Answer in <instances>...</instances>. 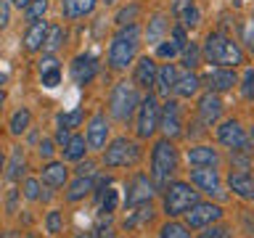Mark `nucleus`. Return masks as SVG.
Masks as SVG:
<instances>
[{"instance_id":"b1692460","label":"nucleus","mask_w":254,"mask_h":238,"mask_svg":"<svg viewBox=\"0 0 254 238\" xmlns=\"http://www.w3.org/2000/svg\"><path fill=\"white\" fill-rule=\"evenodd\" d=\"M95 8V0H61V11L66 19H79L87 16Z\"/></svg>"},{"instance_id":"dca6fc26","label":"nucleus","mask_w":254,"mask_h":238,"mask_svg":"<svg viewBox=\"0 0 254 238\" xmlns=\"http://www.w3.org/2000/svg\"><path fill=\"white\" fill-rule=\"evenodd\" d=\"M190 180H193L204 193H209V196L220 193V175L214 167H196V170L190 172Z\"/></svg>"},{"instance_id":"39448f33","label":"nucleus","mask_w":254,"mask_h":238,"mask_svg":"<svg viewBox=\"0 0 254 238\" xmlns=\"http://www.w3.org/2000/svg\"><path fill=\"white\" fill-rule=\"evenodd\" d=\"M196 201H198V193L188 185V182H172V185H164V212L170 214V217L186 214Z\"/></svg>"},{"instance_id":"4468645a","label":"nucleus","mask_w":254,"mask_h":238,"mask_svg":"<svg viewBox=\"0 0 254 238\" xmlns=\"http://www.w3.org/2000/svg\"><path fill=\"white\" fill-rule=\"evenodd\" d=\"M172 16L180 21L183 29L198 27V19H201V13H198V8H196L193 0H175V3H172Z\"/></svg>"},{"instance_id":"de8ad7c7","label":"nucleus","mask_w":254,"mask_h":238,"mask_svg":"<svg viewBox=\"0 0 254 238\" xmlns=\"http://www.w3.org/2000/svg\"><path fill=\"white\" fill-rule=\"evenodd\" d=\"M40 156H43V159H51L53 156V140H48V138H43V140H40Z\"/></svg>"},{"instance_id":"cd10ccee","label":"nucleus","mask_w":254,"mask_h":238,"mask_svg":"<svg viewBox=\"0 0 254 238\" xmlns=\"http://www.w3.org/2000/svg\"><path fill=\"white\" fill-rule=\"evenodd\" d=\"M90 190H95V180H93V175H87V178H77V180L69 185L66 198H69V201H82V198H85L87 193H90Z\"/></svg>"},{"instance_id":"bb28decb","label":"nucleus","mask_w":254,"mask_h":238,"mask_svg":"<svg viewBox=\"0 0 254 238\" xmlns=\"http://www.w3.org/2000/svg\"><path fill=\"white\" fill-rule=\"evenodd\" d=\"M64 40H66V32H64L61 24H48V29H45V40H43V51L45 53H56L59 48L64 45Z\"/></svg>"},{"instance_id":"c756f323","label":"nucleus","mask_w":254,"mask_h":238,"mask_svg":"<svg viewBox=\"0 0 254 238\" xmlns=\"http://www.w3.org/2000/svg\"><path fill=\"white\" fill-rule=\"evenodd\" d=\"M164 32H167V16L164 13H156L154 19L148 21V32H146L148 43L151 45H159V43H162V37H164Z\"/></svg>"},{"instance_id":"7c9ffc66","label":"nucleus","mask_w":254,"mask_h":238,"mask_svg":"<svg viewBox=\"0 0 254 238\" xmlns=\"http://www.w3.org/2000/svg\"><path fill=\"white\" fill-rule=\"evenodd\" d=\"M151 214H154V209H151V201H143V204H135V209L132 214L125 220V228H135V225H140V222H146L151 220Z\"/></svg>"},{"instance_id":"a19ab883","label":"nucleus","mask_w":254,"mask_h":238,"mask_svg":"<svg viewBox=\"0 0 254 238\" xmlns=\"http://www.w3.org/2000/svg\"><path fill=\"white\" fill-rule=\"evenodd\" d=\"M183 51H186V66H188V69H193L196 63H198V56H201V53H198V48L190 43V45L183 48Z\"/></svg>"},{"instance_id":"4be33fe9","label":"nucleus","mask_w":254,"mask_h":238,"mask_svg":"<svg viewBox=\"0 0 254 238\" xmlns=\"http://www.w3.org/2000/svg\"><path fill=\"white\" fill-rule=\"evenodd\" d=\"M228 185L233 193H238L241 198H254V182H252V175L249 172H236V175H230V180H228Z\"/></svg>"},{"instance_id":"aec40b11","label":"nucleus","mask_w":254,"mask_h":238,"mask_svg":"<svg viewBox=\"0 0 254 238\" xmlns=\"http://www.w3.org/2000/svg\"><path fill=\"white\" fill-rule=\"evenodd\" d=\"M188 162L193 167H217L220 156L212 146H196V148L188 151Z\"/></svg>"},{"instance_id":"f8f14e48","label":"nucleus","mask_w":254,"mask_h":238,"mask_svg":"<svg viewBox=\"0 0 254 238\" xmlns=\"http://www.w3.org/2000/svg\"><path fill=\"white\" fill-rule=\"evenodd\" d=\"M95 74H98V61H95V56L82 53L71 61V79H74L77 85H90L95 79Z\"/></svg>"},{"instance_id":"3c124183","label":"nucleus","mask_w":254,"mask_h":238,"mask_svg":"<svg viewBox=\"0 0 254 238\" xmlns=\"http://www.w3.org/2000/svg\"><path fill=\"white\" fill-rule=\"evenodd\" d=\"M8 209H16V190H11V196H8Z\"/></svg>"},{"instance_id":"20e7f679","label":"nucleus","mask_w":254,"mask_h":238,"mask_svg":"<svg viewBox=\"0 0 254 238\" xmlns=\"http://www.w3.org/2000/svg\"><path fill=\"white\" fill-rule=\"evenodd\" d=\"M138 103H140L138 87L132 82H117L114 90H111V98H109V111L114 119H119V122H127V119L135 114Z\"/></svg>"},{"instance_id":"bf43d9fd","label":"nucleus","mask_w":254,"mask_h":238,"mask_svg":"<svg viewBox=\"0 0 254 238\" xmlns=\"http://www.w3.org/2000/svg\"><path fill=\"white\" fill-rule=\"evenodd\" d=\"M27 238H35V236H27Z\"/></svg>"},{"instance_id":"5701e85b","label":"nucleus","mask_w":254,"mask_h":238,"mask_svg":"<svg viewBox=\"0 0 254 238\" xmlns=\"http://www.w3.org/2000/svg\"><path fill=\"white\" fill-rule=\"evenodd\" d=\"M198 87H201V79H198L193 71H188V74H183L175 79V85H172V90L180 95V98H190V95H196L198 93Z\"/></svg>"},{"instance_id":"79ce46f5","label":"nucleus","mask_w":254,"mask_h":238,"mask_svg":"<svg viewBox=\"0 0 254 238\" xmlns=\"http://www.w3.org/2000/svg\"><path fill=\"white\" fill-rule=\"evenodd\" d=\"M156 53H159V59H172V56H178V45L170 40L164 45H156Z\"/></svg>"},{"instance_id":"603ef678","label":"nucleus","mask_w":254,"mask_h":238,"mask_svg":"<svg viewBox=\"0 0 254 238\" xmlns=\"http://www.w3.org/2000/svg\"><path fill=\"white\" fill-rule=\"evenodd\" d=\"M11 3H13L16 8H24V5H27V3H29V0H11Z\"/></svg>"},{"instance_id":"49530a36","label":"nucleus","mask_w":254,"mask_h":238,"mask_svg":"<svg viewBox=\"0 0 254 238\" xmlns=\"http://www.w3.org/2000/svg\"><path fill=\"white\" fill-rule=\"evenodd\" d=\"M252 85H254V71L252 69H246V74H244V98H252Z\"/></svg>"},{"instance_id":"6e6d98bb","label":"nucleus","mask_w":254,"mask_h":238,"mask_svg":"<svg viewBox=\"0 0 254 238\" xmlns=\"http://www.w3.org/2000/svg\"><path fill=\"white\" fill-rule=\"evenodd\" d=\"M101 3H103V5H114L117 0H101Z\"/></svg>"},{"instance_id":"ddd939ff","label":"nucleus","mask_w":254,"mask_h":238,"mask_svg":"<svg viewBox=\"0 0 254 238\" xmlns=\"http://www.w3.org/2000/svg\"><path fill=\"white\" fill-rule=\"evenodd\" d=\"M222 114V101H220V95L217 93H206L201 95V101H198V122L206 124V127H212L214 122L220 119Z\"/></svg>"},{"instance_id":"4d7b16f0","label":"nucleus","mask_w":254,"mask_h":238,"mask_svg":"<svg viewBox=\"0 0 254 238\" xmlns=\"http://www.w3.org/2000/svg\"><path fill=\"white\" fill-rule=\"evenodd\" d=\"M5 82V71H0V85H3Z\"/></svg>"},{"instance_id":"a18cd8bd","label":"nucleus","mask_w":254,"mask_h":238,"mask_svg":"<svg viewBox=\"0 0 254 238\" xmlns=\"http://www.w3.org/2000/svg\"><path fill=\"white\" fill-rule=\"evenodd\" d=\"M8 19H11V3H8V0H0V29L8 27Z\"/></svg>"},{"instance_id":"f03ea898","label":"nucleus","mask_w":254,"mask_h":238,"mask_svg":"<svg viewBox=\"0 0 254 238\" xmlns=\"http://www.w3.org/2000/svg\"><path fill=\"white\" fill-rule=\"evenodd\" d=\"M175 170H178V148L172 146L170 138H162L151 151V182H154V188L170 185Z\"/></svg>"},{"instance_id":"a878e982","label":"nucleus","mask_w":254,"mask_h":238,"mask_svg":"<svg viewBox=\"0 0 254 238\" xmlns=\"http://www.w3.org/2000/svg\"><path fill=\"white\" fill-rule=\"evenodd\" d=\"M175 79H178V71H175V66H172V63H164L162 69H156L154 85H156V90L162 93V95H170V93H172Z\"/></svg>"},{"instance_id":"37998d69","label":"nucleus","mask_w":254,"mask_h":238,"mask_svg":"<svg viewBox=\"0 0 254 238\" xmlns=\"http://www.w3.org/2000/svg\"><path fill=\"white\" fill-rule=\"evenodd\" d=\"M172 43L178 45V51H183V48L188 45V37H186V29H183V27H175L172 29Z\"/></svg>"},{"instance_id":"c9c22d12","label":"nucleus","mask_w":254,"mask_h":238,"mask_svg":"<svg viewBox=\"0 0 254 238\" xmlns=\"http://www.w3.org/2000/svg\"><path fill=\"white\" fill-rule=\"evenodd\" d=\"M159 238H190V233H188L186 225H180V222H167Z\"/></svg>"},{"instance_id":"2f4dec72","label":"nucleus","mask_w":254,"mask_h":238,"mask_svg":"<svg viewBox=\"0 0 254 238\" xmlns=\"http://www.w3.org/2000/svg\"><path fill=\"white\" fill-rule=\"evenodd\" d=\"M29 122H32L29 109H19V111H16V114L11 117V124H8V127H11V132H13V135H21V132L29 127Z\"/></svg>"},{"instance_id":"6ab92c4d","label":"nucleus","mask_w":254,"mask_h":238,"mask_svg":"<svg viewBox=\"0 0 254 238\" xmlns=\"http://www.w3.org/2000/svg\"><path fill=\"white\" fill-rule=\"evenodd\" d=\"M156 61L148 59V56H143V59L135 63V77H132V85L135 87H151L156 79Z\"/></svg>"},{"instance_id":"4c0bfd02","label":"nucleus","mask_w":254,"mask_h":238,"mask_svg":"<svg viewBox=\"0 0 254 238\" xmlns=\"http://www.w3.org/2000/svg\"><path fill=\"white\" fill-rule=\"evenodd\" d=\"M45 228H48V233H61V228H64V220H61V212H48V217H45Z\"/></svg>"},{"instance_id":"393cba45","label":"nucleus","mask_w":254,"mask_h":238,"mask_svg":"<svg viewBox=\"0 0 254 238\" xmlns=\"http://www.w3.org/2000/svg\"><path fill=\"white\" fill-rule=\"evenodd\" d=\"M66 178H69V170L64 164H59V162H51L43 170V182L51 185V188H61L64 182H66Z\"/></svg>"},{"instance_id":"423d86ee","label":"nucleus","mask_w":254,"mask_h":238,"mask_svg":"<svg viewBox=\"0 0 254 238\" xmlns=\"http://www.w3.org/2000/svg\"><path fill=\"white\" fill-rule=\"evenodd\" d=\"M140 156V146L127 138H117L111 146L106 148V154H103V162L106 167H127V164H135Z\"/></svg>"},{"instance_id":"1a4fd4ad","label":"nucleus","mask_w":254,"mask_h":238,"mask_svg":"<svg viewBox=\"0 0 254 238\" xmlns=\"http://www.w3.org/2000/svg\"><path fill=\"white\" fill-rule=\"evenodd\" d=\"M217 138L222 146H228L230 151H249V138H246V130L236 119H228V122L220 124Z\"/></svg>"},{"instance_id":"7ed1b4c3","label":"nucleus","mask_w":254,"mask_h":238,"mask_svg":"<svg viewBox=\"0 0 254 238\" xmlns=\"http://www.w3.org/2000/svg\"><path fill=\"white\" fill-rule=\"evenodd\" d=\"M138 40H140V27L138 24H122V29L114 35L109 45V63L114 69H125L127 63L135 59V51H138Z\"/></svg>"},{"instance_id":"0eeeda50","label":"nucleus","mask_w":254,"mask_h":238,"mask_svg":"<svg viewBox=\"0 0 254 238\" xmlns=\"http://www.w3.org/2000/svg\"><path fill=\"white\" fill-rule=\"evenodd\" d=\"M156 124H159V103L154 95H146L138 103V135L140 138H151L156 132Z\"/></svg>"},{"instance_id":"f3484780","label":"nucleus","mask_w":254,"mask_h":238,"mask_svg":"<svg viewBox=\"0 0 254 238\" xmlns=\"http://www.w3.org/2000/svg\"><path fill=\"white\" fill-rule=\"evenodd\" d=\"M40 79H43L45 87H59L61 85V63L53 53H45L40 59Z\"/></svg>"},{"instance_id":"c03bdc74","label":"nucleus","mask_w":254,"mask_h":238,"mask_svg":"<svg viewBox=\"0 0 254 238\" xmlns=\"http://www.w3.org/2000/svg\"><path fill=\"white\" fill-rule=\"evenodd\" d=\"M201 238H230V233H228V228L217 225V228H206L201 233Z\"/></svg>"},{"instance_id":"c85d7f7f","label":"nucleus","mask_w":254,"mask_h":238,"mask_svg":"<svg viewBox=\"0 0 254 238\" xmlns=\"http://www.w3.org/2000/svg\"><path fill=\"white\" fill-rule=\"evenodd\" d=\"M85 151H87V143L82 135H71L69 143L64 146V159H69V162H79V159L85 156Z\"/></svg>"},{"instance_id":"864d4df0","label":"nucleus","mask_w":254,"mask_h":238,"mask_svg":"<svg viewBox=\"0 0 254 238\" xmlns=\"http://www.w3.org/2000/svg\"><path fill=\"white\" fill-rule=\"evenodd\" d=\"M3 170H5V156L0 154V175H3Z\"/></svg>"},{"instance_id":"e433bc0d","label":"nucleus","mask_w":254,"mask_h":238,"mask_svg":"<svg viewBox=\"0 0 254 238\" xmlns=\"http://www.w3.org/2000/svg\"><path fill=\"white\" fill-rule=\"evenodd\" d=\"M98 204H101V212L103 214H111L117 209V190H106V193H103V190H98Z\"/></svg>"},{"instance_id":"9d476101","label":"nucleus","mask_w":254,"mask_h":238,"mask_svg":"<svg viewBox=\"0 0 254 238\" xmlns=\"http://www.w3.org/2000/svg\"><path fill=\"white\" fill-rule=\"evenodd\" d=\"M186 214H188L186 220H188L190 228H206V225H212V222H217L222 217V209H220L217 204H201V201H196Z\"/></svg>"},{"instance_id":"f257e3e1","label":"nucleus","mask_w":254,"mask_h":238,"mask_svg":"<svg viewBox=\"0 0 254 238\" xmlns=\"http://www.w3.org/2000/svg\"><path fill=\"white\" fill-rule=\"evenodd\" d=\"M206 63H214V66H222V69H236L246 61L244 51L238 48V43H233L230 37L220 35V32H212L209 37L204 40V48H201Z\"/></svg>"},{"instance_id":"9b49d317","label":"nucleus","mask_w":254,"mask_h":238,"mask_svg":"<svg viewBox=\"0 0 254 238\" xmlns=\"http://www.w3.org/2000/svg\"><path fill=\"white\" fill-rule=\"evenodd\" d=\"M154 196V182H151L146 175H135L127 185V193H125V206H135V204H143V201H151Z\"/></svg>"},{"instance_id":"6e6552de","label":"nucleus","mask_w":254,"mask_h":238,"mask_svg":"<svg viewBox=\"0 0 254 238\" xmlns=\"http://www.w3.org/2000/svg\"><path fill=\"white\" fill-rule=\"evenodd\" d=\"M156 130L164 132V138H178L183 132V117H180V106L178 101H167L164 109H159V124Z\"/></svg>"},{"instance_id":"58836bf2","label":"nucleus","mask_w":254,"mask_h":238,"mask_svg":"<svg viewBox=\"0 0 254 238\" xmlns=\"http://www.w3.org/2000/svg\"><path fill=\"white\" fill-rule=\"evenodd\" d=\"M24 196H27L29 198V201H37V198H40V182L37 180H24Z\"/></svg>"},{"instance_id":"72a5a7b5","label":"nucleus","mask_w":254,"mask_h":238,"mask_svg":"<svg viewBox=\"0 0 254 238\" xmlns=\"http://www.w3.org/2000/svg\"><path fill=\"white\" fill-rule=\"evenodd\" d=\"M21 172H24V154H21V148H16L13 151V156H11V164H8V180H19L21 178Z\"/></svg>"},{"instance_id":"a211bd4d","label":"nucleus","mask_w":254,"mask_h":238,"mask_svg":"<svg viewBox=\"0 0 254 238\" xmlns=\"http://www.w3.org/2000/svg\"><path fill=\"white\" fill-rule=\"evenodd\" d=\"M106 138H109V122H106V117L103 114H95L93 119H90V127H87V146L90 148H103L106 146Z\"/></svg>"},{"instance_id":"ea45409f","label":"nucleus","mask_w":254,"mask_h":238,"mask_svg":"<svg viewBox=\"0 0 254 238\" xmlns=\"http://www.w3.org/2000/svg\"><path fill=\"white\" fill-rule=\"evenodd\" d=\"M138 11H140V8H138V5H130V8H122V11H119V13H117V24H127V21H130V24H132V19H135V16H138Z\"/></svg>"},{"instance_id":"5fc2aeb1","label":"nucleus","mask_w":254,"mask_h":238,"mask_svg":"<svg viewBox=\"0 0 254 238\" xmlns=\"http://www.w3.org/2000/svg\"><path fill=\"white\" fill-rule=\"evenodd\" d=\"M3 103H5V93L0 90V111H3Z\"/></svg>"},{"instance_id":"8fccbe9b","label":"nucleus","mask_w":254,"mask_h":238,"mask_svg":"<svg viewBox=\"0 0 254 238\" xmlns=\"http://www.w3.org/2000/svg\"><path fill=\"white\" fill-rule=\"evenodd\" d=\"M69 138H71V135H69V130H64V127H59V132H56V143H59V146L64 148V146L69 143Z\"/></svg>"},{"instance_id":"2eb2a0df","label":"nucleus","mask_w":254,"mask_h":238,"mask_svg":"<svg viewBox=\"0 0 254 238\" xmlns=\"http://www.w3.org/2000/svg\"><path fill=\"white\" fill-rule=\"evenodd\" d=\"M204 82H206V87H209L212 93H217V90H230V87H236L238 79H236V71L214 66V69H209L204 74Z\"/></svg>"},{"instance_id":"09e8293b","label":"nucleus","mask_w":254,"mask_h":238,"mask_svg":"<svg viewBox=\"0 0 254 238\" xmlns=\"http://www.w3.org/2000/svg\"><path fill=\"white\" fill-rule=\"evenodd\" d=\"M95 172V164L93 162H79L77 164V178H87V175Z\"/></svg>"},{"instance_id":"f704fd0d","label":"nucleus","mask_w":254,"mask_h":238,"mask_svg":"<svg viewBox=\"0 0 254 238\" xmlns=\"http://www.w3.org/2000/svg\"><path fill=\"white\" fill-rule=\"evenodd\" d=\"M82 117H85V111H82V109H74V111H66V114H59V127H64V130L79 127Z\"/></svg>"},{"instance_id":"412c9836","label":"nucleus","mask_w":254,"mask_h":238,"mask_svg":"<svg viewBox=\"0 0 254 238\" xmlns=\"http://www.w3.org/2000/svg\"><path fill=\"white\" fill-rule=\"evenodd\" d=\"M45 29H48V21H32L29 24V29H27V35H24V48H27L29 53H35L43 48V40H45Z\"/></svg>"},{"instance_id":"473e14b6","label":"nucleus","mask_w":254,"mask_h":238,"mask_svg":"<svg viewBox=\"0 0 254 238\" xmlns=\"http://www.w3.org/2000/svg\"><path fill=\"white\" fill-rule=\"evenodd\" d=\"M48 11V0H29L27 5H24V13H27V21H40Z\"/></svg>"},{"instance_id":"13d9d810","label":"nucleus","mask_w":254,"mask_h":238,"mask_svg":"<svg viewBox=\"0 0 254 238\" xmlns=\"http://www.w3.org/2000/svg\"><path fill=\"white\" fill-rule=\"evenodd\" d=\"M77 238H87V236H77Z\"/></svg>"}]
</instances>
